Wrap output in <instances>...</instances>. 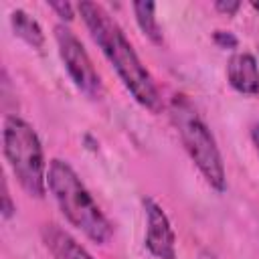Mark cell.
Here are the masks:
<instances>
[{
    "mask_svg": "<svg viewBox=\"0 0 259 259\" xmlns=\"http://www.w3.org/2000/svg\"><path fill=\"white\" fill-rule=\"evenodd\" d=\"M40 237H42L45 247L55 259H93L81 243H77L67 231H63L55 223L42 225Z\"/></svg>",
    "mask_w": 259,
    "mask_h": 259,
    "instance_id": "ba28073f",
    "label": "cell"
},
{
    "mask_svg": "<svg viewBox=\"0 0 259 259\" xmlns=\"http://www.w3.org/2000/svg\"><path fill=\"white\" fill-rule=\"evenodd\" d=\"M214 42L221 45V47H225V49L237 47V38H235L231 32H225V30H217V32H214Z\"/></svg>",
    "mask_w": 259,
    "mask_h": 259,
    "instance_id": "7c38bea8",
    "label": "cell"
},
{
    "mask_svg": "<svg viewBox=\"0 0 259 259\" xmlns=\"http://www.w3.org/2000/svg\"><path fill=\"white\" fill-rule=\"evenodd\" d=\"M229 85L243 95L259 93V65L251 53H237L229 59L227 65Z\"/></svg>",
    "mask_w": 259,
    "mask_h": 259,
    "instance_id": "52a82bcc",
    "label": "cell"
},
{
    "mask_svg": "<svg viewBox=\"0 0 259 259\" xmlns=\"http://www.w3.org/2000/svg\"><path fill=\"white\" fill-rule=\"evenodd\" d=\"M170 115L172 121L180 134V140L184 144V150L204 176V180L217 190L223 192L227 188V176L221 152L217 148V142L204 123V119L198 115L196 107L190 103L184 95H174L170 101Z\"/></svg>",
    "mask_w": 259,
    "mask_h": 259,
    "instance_id": "3957f363",
    "label": "cell"
},
{
    "mask_svg": "<svg viewBox=\"0 0 259 259\" xmlns=\"http://www.w3.org/2000/svg\"><path fill=\"white\" fill-rule=\"evenodd\" d=\"M156 4L154 2H134V14H136V20H138V26L142 28V32L154 42V45H162L164 42V36H162V30L158 26V20H156Z\"/></svg>",
    "mask_w": 259,
    "mask_h": 259,
    "instance_id": "30bf717a",
    "label": "cell"
},
{
    "mask_svg": "<svg viewBox=\"0 0 259 259\" xmlns=\"http://www.w3.org/2000/svg\"><path fill=\"white\" fill-rule=\"evenodd\" d=\"M251 140H253V144H255V148H257V152H259V123H255V125L251 127Z\"/></svg>",
    "mask_w": 259,
    "mask_h": 259,
    "instance_id": "9a60e30c",
    "label": "cell"
},
{
    "mask_svg": "<svg viewBox=\"0 0 259 259\" xmlns=\"http://www.w3.org/2000/svg\"><path fill=\"white\" fill-rule=\"evenodd\" d=\"M146 210V247L158 259H176V237L164 208L152 198H142Z\"/></svg>",
    "mask_w": 259,
    "mask_h": 259,
    "instance_id": "8992f818",
    "label": "cell"
},
{
    "mask_svg": "<svg viewBox=\"0 0 259 259\" xmlns=\"http://www.w3.org/2000/svg\"><path fill=\"white\" fill-rule=\"evenodd\" d=\"M2 202H4V206H2V217H4V219L12 217V212H14V206H12V202H10V194H8V190H6V184H4V194H2Z\"/></svg>",
    "mask_w": 259,
    "mask_h": 259,
    "instance_id": "5bb4252c",
    "label": "cell"
},
{
    "mask_svg": "<svg viewBox=\"0 0 259 259\" xmlns=\"http://www.w3.org/2000/svg\"><path fill=\"white\" fill-rule=\"evenodd\" d=\"M198 259H219L214 253H210V251H200L198 253Z\"/></svg>",
    "mask_w": 259,
    "mask_h": 259,
    "instance_id": "2e32d148",
    "label": "cell"
},
{
    "mask_svg": "<svg viewBox=\"0 0 259 259\" xmlns=\"http://www.w3.org/2000/svg\"><path fill=\"white\" fill-rule=\"evenodd\" d=\"M2 142L4 158L14 172L18 184L30 196L40 198L47 186V166L36 132L24 119L8 115L2 127Z\"/></svg>",
    "mask_w": 259,
    "mask_h": 259,
    "instance_id": "277c9868",
    "label": "cell"
},
{
    "mask_svg": "<svg viewBox=\"0 0 259 259\" xmlns=\"http://www.w3.org/2000/svg\"><path fill=\"white\" fill-rule=\"evenodd\" d=\"M81 18L85 26L89 28L93 40L103 51L111 67L115 69L117 77L125 85V89L134 95V99L150 109L152 113H158L162 109V97L148 73V69L138 59L134 47L125 38L119 24L109 16V12L95 2H79L77 4Z\"/></svg>",
    "mask_w": 259,
    "mask_h": 259,
    "instance_id": "6da1fadb",
    "label": "cell"
},
{
    "mask_svg": "<svg viewBox=\"0 0 259 259\" xmlns=\"http://www.w3.org/2000/svg\"><path fill=\"white\" fill-rule=\"evenodd\" d=\"M239 6H241V4H239L237 0H227V2H225V0H217V2H214V8H217L219 12H225L227 16L235 14V12L239 10Z\"/></svg>",
    "mask_w": 259,
    "mask_h": 259,
    "instance_id": "4fadbf2b",
    "label": "cell"
},
{
    "mask_svg": "<svg viewBox=\"0 0 259 259\" xmlns=\"http://www.w3.org/2000/svg\"><path fill=\"white\" fill-rule=\"evenodd\" d=\"M55 40L59 47V55L65 63V69H67L69 77L73 79V83L77 85V89L81 93H85L89 99H99L103 95L101 77L95 71L85 47L75 36V32L71 28H67L65 24H57Z\"/></svg>",
    "mask_w": 259,
    "mask_h": 259,
    "instance_id": "5b68a950",
    "label": "cell"
},
{
    "mask_svg": "<svg viewBox=\"0 0 259 259\" xmlns=\"http://www.w3.org/2000/svg\"><path fill=\"white\" fill-rule=\"evenodd\" d=\"M49 6L63 18V20H71L73 18V6L69 2H49Z\"/></svg>",
    "mask_w": 259,
    "mask_h": 259,
    "instance_id": "8fae6325",
    "label": "cell"
},
{
    "mask_svg": "<svg viewBox=\"0 0 259 259\" xmlns=\"http://www.w3.org/2000/svg\"><path fill=\"white\" fill-rule=\"evenodd\" d=\"M10 24H12L14 34L20 36V38H22L26 45H30L32 49H40V47L45 45V34H42L40 24H38L32 16H28L24 10H20V8L12 10V14H10Z\"/></svg>",
    "mask_w": 259,
    "mask_h": 259,
    "instance_id": "9c48e42d",
    "label": "cell"
},
{
    "mask_svg": "<svg viewBox=\"0 0 259 259\" xmlns=\"http://www.w3.org/2000/svg\"><path fill=\"white\" fill-rule=\"evenodd\" d=\"M47 184L61 212L73 227L83 231L93 243L99 245H105L111 239L113 235L111 223L101 212V208L97 206V202L93 200V196L77 176V172L65 160L59 158L51 160L47 172Z\"/></svg>",
    "mask_w": 259,
    "mask_h": 259,
    "instance_id": "7a4b0ae2",
    "label": "cell"
}]
</instances>
